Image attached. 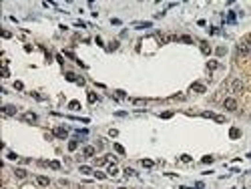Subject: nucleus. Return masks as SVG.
Listing matches in <instances>:
<instances>
[{"mask_svg": "<svg viewBox=\"0 0 251 189\" xmlns=\"http://www.w3.org/2000/svg\"><path fill=\"white\" fill-rule=\"evenodd\" d=\"M179 40L181 42H187V45H193V38H189V36H179Z\"/></svg>", "mask_w": 251, "mask_h": 189, "instance_id": "nucleus-28", "label": "nucleus"}, {"mask_svg": "<svg viewBox=\"0 0 251 189\" xmlns=\"http://www.w3.org/2000/svg\"><path fill=\"white\" fill-rule=\"evenodd\" d=\"M86 99H88V103H96V101H98V94H96V93H88V94H86Z\"/></svg>", "mask_w": 251, "mask_h": 189, "instance_id": "nucleus-22", "label": "nucleus"}, {"mask_svg": "<svg viewBox=\"0 0 251 189\" xmlns=\"http://www.w3.org/2000/svg\"><path fill=\"white\" fill-rule=\"evenodd\" d=\"M117 173H119V167H117L115 163H111V165H109V171H107V175H111V177H117Z\"/></svg>", "mask_w": 251, "mask_h": 189, "instance_id": "nucleus-15", "label": "nucleus"}, {"mask_svg": "<svg viewBox=\"0 0 251 189\" xmlns=\"http://www.w3.org/2000/svg\"><path fill=\"white\" fill-rule=\"evenodd\" d=\"M201 161H203V163H207V165H209V163H213V157H211V155H205V157H203V159H201Z\"/></svg>", "mask_w": 251, "mask_h": 189, "instance_id": "nucleus-34", "label": "nucleus"}, {"mask_svg": "<svg viewBox=\"0 0 251 189\" xmlns=\"http://www.w3.org/2000/svg\"><path fill=\"white\" fill-rule=\"evenodd\" d=\"M189 91H191V93H205L207 89H205V85H203V83H193Z\"/></svg>", "mask_w": 251, "mask_h": 189, "instance_id": "nucleus-9", "label": "nucleus"}, {"mask_svg": "<svg viewBox=\"0 0 251 189\" xmlns=\"http://www.w3.org/2000/svg\"><path fill=\"white\" fill-rule=\"evenodd\" d=\"M113 149H115L119 155H125V147H123V145H119V143H113Z\"/></svg>", "mask_w": 251, "mask_h": 189, "instance_id": "nucleus-19", "label": "nucleus"}, {"mask_svg": "<svg viewBox=\"0 0 251 189\" xmlns=\"http://www.w3.org/2000/svg\"><path fill=\"white\" fill-rule=\"evenodd\" d=\"M231 87H233V93H243V91H245V85H243L241 79H235V81L231 83Z\"/></svg>", "mask_w": 251, "mask_h": 189, "instance_id": "nucleus-7", "label": "nucleus"}, {"mask_svg": "<svg viewBox=\"0 0 251 189\" xmlns=\"http://www.w3.org/2000/svg\"><path fill=\"white\" fill-rule=\"evenodd\" d=\"M181 161L183 163H191V155H181Z\"/></svg>", "mask_w": 251, "mask_h": 189, "instance_id": "nucleus-37", "label": "nucleus"}, {"mask_svg": "<svg viewBox=\"0 0 251 189\" xmlns=\"http://www.w3.org/2000/svg\"><path fill=\"white\" fill-rule=\"evenodd\" d=\"M8 159H10V161H16V159H20V157H18L16 153H12V151H10V153H8Z\"/></svg>", "mask_w": 251, "mask_h": 189, "instance_id": "nucleus-36", "label": "nucleus"}, {"mask_svg": "<svg viewBox=\"0 0 251 189\" xmlns=\"http://www.w3.org/2000/svg\"><path fill=\"white\" fill-rule=\"evenodd\" d=\"M141 163H143V167H147V169H151V167H153V165H155V163H153V161H151V159H143V161H141Z\"/></svg>", "mask_w": 251, "mask_h": 189, "instance_id": "nucleus-24", "label": "nucleus"}, {"mask_svg": "<svg viewBox=\"0 0 251 189\" xmlns=\"http://www.w3.org/2000/svg\"><path fill=\"white\" fill-rule=\"evenodd\" d=\"M20 121H24V123H30V125H34V123L38 121V117H36V113H32V111H26V113H22V115H20Z\"/></svg>", "mask_w": 251, "mask_h": 189, "instance_id": "nucleus-1", "label": "nucleus"}, {"mask_svg": "<svg viewBox=\"0 0 251 189\" xmlns=\"http://www.w3.org/2000/svg\"><path fill=\"white\" fill-rule=\"evenodd\" d=\"M223 107H225L227 111H237V101H235L233 97H227V99L223 101Z\"/></svg>", "mask_w": 251, "mask_h": 189, "instance_id": "nucleus-4", "label": "nucleus"}, {"mask_svg": "<svg viewBox=\"0 0 251 189\" xmlns=\"http://www.w3.org/2000/svg\"><path fill=\"white\" fill-rule=\"evenodd\" d=\"M203 187H205L203 181H197V183H195V189H203Z\"/></svg>", "mask_w": 251, "mask_h": 189, "instance_id": "nucleus-41", "label": "nucleus"}, {"mask_svg": "<svg viewBox=\"0 0 251 189\" xmlns=\"http://www.w3.org/2000/svg\"><path fill=\"white\" fill-rule=\"evenodd\" d=\"M115 48H119V42H117V40H113V42L109 45V50H115Z\"/></svg>", "mask_w": 251, "mask_h": 189, "instance_id": "nucleus-38", "label": "nucleus"}, {"mask_svg": "<svg viewBox=\"0 0 251 189\" xmlns=\"http://www.w3.org/2000/svg\"><path fill=\"white\" fill-rule=\"evenodd\" d=\"M24 189H34V187H30V185H24Z\"/></svg>", "mask_w": 251, "mask_h": 189, "instance_id": "nucleus-43", "label": "nucleus"}, {"mask_svg": "<svg viewBox=\"0 0 251 189\" xmlns=\"http://www.w3.org/2000/svg\"><path fill=\"white\" fill-rule=\"evenodd\" d=\"M77 147H79V139H70L68 141V151H75Z\"/></svg>", "mask_w": 251, "mask_h": 189, "instance_id": "nucleus-20", "label": "nucleus"}, {"mask_svg": "<svg viewBox=\"0 0 251 189\" xmlns=\"http://www.w3.org/2000/svg\"><path fill=\"white\" fill-rule=\"evenodd\" d=\"M77 135L79 137H86L88 135V129H77Z\"/></svg>", "mask_w": 251, "mask_h": 189, "instance_id": "nucleus-27", "label": "nucleus"}, {"mask_svg": "<svg viewBox=\"0 0 251 189\" xmlns=\"http://www.w3.org/2000/svg\"><path fill=\"white\" fill-rule=\"evenodd\" d=\"M115 99H125V93H123V91H117V94H115Z\"/></svg>", "mask_w": 251, "mask_h": 189, "instance_id": "nucleus-39", "label": "nucleus"}, {"mask_svg": "<svg viewBox=\"0 0 251 189\" xmlns=\"http://www.w3.org/2000/svg\"><path fill=\"white\" fill-rule=\"evenodd\" d=\"M133 105H147L145 99H133Z\"/></svg>", "mask_w": 251, "mask_h": 189, "instance_id": "nucleus-31", "label": "nucleus"}, {"mask_svg": "<svg viewBox=\"0 0 251 189\" xmlns=\"http://www.w3.org/2000/svg\"><path fill=\"white\" fill-rule=\"evenodd\" d=\"M109 135H111V137H117V135H119V131H117V129H111V131H109Z\"/></svg>", "mask_w": 251, "mask_h": 189, "instance_id": "nucleus-40", "label": "nucleus"}, {"mask_svg": "<svg viewBox=\"0 0 251 189\" xmlns=\"http://www.w3.org/2000/svg\"><path fill=\"white\" fill-rule=\"evenodd\" d=\"M201 117H205V119H213V121H217V123H225V117H223V115H215V113H211V111L201 113Z\"/></svg>", "mask_w": 251, "mask_h": 189, "instance_id": "nucleus-3", "label": "nucleus"}, {"mask_svg": "<svg viewBox=\"0 0 251 189\" xmlns=\"http://www.w3.org/2000/svg\"><path fill=\"white\" fill-rule=\"evenodd\" d=\"M66 81H70V83H77L79 79H77V75H75V73H66Z\"/></svg>", "mask_w": 251, "mask_h": 189, "instance_id": "nucleus-23", "label": "nucleus"}, {"mask_svg": "<svg viewBox=\"0 0 251 189\" xmlns=\"http://www.w3.org/2000/svg\"><path fill=\"white\" fill-rule=\"evenodd\" d=\"M94 153H96V149H94L92 145H86V147L83 149V155H84V157H92Z\"/></svg>", "mask_w": 251, "mask_h": 189, "instance_id": "nucleus-13", "label": "nucleus"}, {"mask_svg": "<svg viewBox=\"0 0 251 189\" xmlns=\"http://www.w3.org/2000/svg\"><path fill=\"white\" fill-rule=\"evenodd\" d=\"M92 175H94L96 179H105V177H107V173H101V171H94Z\"/></svg>", "mask_w": 251, "mask_h": 189, "instance_id": "nucleus-32", "label": "nucleus"}, {"mask_svg": "<svg viewBox=\"0 0 251 189\" xmlns=\"http://www.w3.org/2000/svg\"><path fill=\"white\" fill-rule=\"evenodd\" d=\"M36 183H38L40 187H48V185H50V179L44 177V175H38V177H36Z\"/></svg>", "mask_w": 251, "mask_h": 189, "instance_id": "nucleus-11", "label": "nucleus"}, {"mask_svg": "<svg viewBox=\"0 0 251 189\" xmlns=\"http://www.w3.org/2000/svg\"><path fill=\"white\" fill-rule=\"evenodd\" d=\"M14 89H16V91H22V89H24V85H22L20 81H16V83H14Z\"/></svg>", "mask_w": 251, "mask_h": 189, "instance_id": "nucleus-35", "label": "nucleus"}, {"mask_svg": "<svg viewBox=\"0 0 251 189\" xmlns=\"http://www.w3.org/2000/svg\"><path fill=\"white\" fill-rule=\"evenodd\" d=\"M217 54H225V47H219V48H217Z\"/></svg>", "mask_w": 251, "mask_h": 189, "instance_id": "nucleus-42", "label": "nucleus"}, {"mask_svg": "<svg viewBox=\"0 0 251 189\" xmlns=\"http://www.w3.org/2000/svg\"><path fill=\"white\" fill-rule=\"evenodd\" d=\"M159 117H161V119H171V117H173V113H171V111H167V113H161Z\"/></svg>", "mask_w": 251, "mask_h": 189, "instance_id": "nucleus-33", "label": "nucleus"}, {"mask_svg": "<svg viewBox=\"0 0 251 189\" xmlns=\"http://www.w3.org/2000/svg\"><path fill=\"white\" fill-rule=\"evenodd\" d=\"M107 161H109V155H105V157H96V159H94V165H96V167H103V165H107Z\"/></svg>", "mask_w": 251, "mask_h": 189, "instance_id": "nucleus-14", "label": "nucleus"}, {"mask_svg": "<svg viewBox=\"0 0 251 189\" xmlns=\"http://www.w3.org/2000/svg\"><path fill=\"white\" fill-rule=\"evenodd\" d=\"M40 165H48L50 169H60V163L58 161H40Z\"/></svg>", "mask_w": 251, "mask_h": 189, "instance_id": "nucleus-16", "label": "nucleus"}, {"mask_svg": "<svg viewBox=\"0 0 251 189\" xmlns=\"http://www.w3.org/2000/svg\"><path fill=\"white\" fill-rule=\"evenodd\" d=\"M119 189H127V187H119Z\"/></svg>", "mask_w": 251, "mask_h": 189, "instance_id": "nucleus-44", "label": "nucleus"}, {"mask_svg": "<svg viewBox=\"0 0 251 189\" xmlns=\"http://www.w3.org/2000/svg\"><path fill=\"white\" fill-rule=\"evenodd\" d=\"M239 137H241V129L231 127V129H229V139H239Z\"/></svg>", "mask_w": 251, "mask_h": 189, "instance_id": "nucleus-12", "label": "nucleus"}, {"mask_svg": "<svg viewBox=\"0 0 251 189\" xmlns=\"http://www.w3.org/2000/svg\"><path fill=\"white\" fill-rule=\"evenodd\" d=\"M2 77H4V79H8V77H10V71H8V66H2Z\"/></svg>", "mask_w": 251, "mask_h": 189, "instance_id": "nucleus-30", "label": "nucleus"}, {"mask_svg": "<svg viewBox=\"0 0 251 189\" xmlns=\"http://www.w3.org/2000/svg\"><path fill=\"white\" fill-rule=\"evenodd\" d=\"M52 135L58 137V139H66V137H68V129H66V127H56V129L52 131Z\"/></svg>", "mask_w": 251, "mask_h": 189, "instance_id": "nucleus-6", "label": "nucleus"}, {"mask_svg": "<svg viewBox=\"0 0 251 189\" xmlns=\"http://www.w3.org/2000/svg\"><path fill=\"white\" fill-rule=\"evenodd\" d=\"M217 66H219V62H215V60H211V62H207V68H209V71H215Z\"/></svg>", "mask_w": 251, "mask_h": 189, "instance_id": "nucleus-26", "label": "nucleus"}, {"mask_svg": "<svg viewBox=\"0 0 251 189\" xmlns=\"http://www.w3.org/2000/svg\"><path fill=\"white\" fill-rule=\"evenodd\" d=\"M153 26V22H149V20H145V22H133V28H139V30H145V28H151Z\"/></svg>", "mask_w": 251, "mask_h": 189, "instance_id": "nucleus-8", "label": "nucleus"}, {"mask_svg": "<svg viewBox=\"0 0 251 189\" xmlns=\"http://www.w3.org/2000/svg\"><path fill=\"white\" fill-rule=\"evenodd\" d=\"M26 169H22V167H14V177H18V179H26Z\"/></svg>", "mask_w": 251, "mask_h": 189, "instance_id": "nucleus-10", "label": "nucleus"}, {"mask_svg": "<svg viewBox=\"0 0 251 189\" xmlns=\"http://www.w3.org/2000/svg\"><path fill=\"white\" fill-rule=\"evenodd\" d=\"M0 111H2V115H6V117H14V115L18 113V109H16L14 105H4Z\"/></svg>", "mask_w": 251, "mask_h": 189, "instance_id": "nucleus-5", "label": "nucleus"}, {"mask_svg": "<svg viewBox=\"0 0 251 189\" xmlns=\"http://www.w3.org/2000/svg\"><path fill=\"white\" fill-rule=\"evenodd\" d=\"M133 175H135V169L127 167V169H125V177H133Z\"/></svg>", "mask_w": 251, "mask_h": 189, "instance_id": "nucleus-29", "label": "nucleus"}, {"mask_svg": "<svg viewBox=\"0 0 251 189\" xmlns=\"http://www.w3.org/2000/svg\"><path fill=\"white\" fill-rule=\"evenodd\" d=\"M68 109H70V111H79V109H81V103H79V101H70V103H68Z\"/></svg>", "mask_w": 251, "mask_h": 189, "instance_id": "nucleus-18", "label": "nucleus"}, {"mask_svg": "<svg viewBox=\"0 0 251 189\" xmlns=\"http://www.w3.org/2000/svg\"><path fill=\"white\" fill-rule=\"evenodd\" d=\"M235 20H237V16H235V12L231 10V12L227 14V22H235Z\"/></svg>", "mask_w": 251, "mask_h": 189, "instance_id": "nucleus-25", "label": "nucleus"}, {"mask_svg": "<svg viewBox=\"0 0 251 189\" xmlns=\"http://www.w3.org/2000/svg\"><path fill=\"white\" fill-rule=\"evenodd\" d=\"M79 171H81L83 175H90V173H92V167H88V165H81Z\"/></svg>", "mask_w": 251, "mask_h": 189, "instance_id": "nucleus-17", "label": "nucleus"}, {"mask_svg": "<svg viewBox=\"0 0 251 189\" xmlns=\"http://www.w3.org/2000/svg\"><path fill=\"white\" fill-rule=\"evenodd\" d=\"M249 40H251V36H247L245 40H241V42L237 45V52H239V54H247V52L251 50V45H249Z\"/></svg>", "mask_w": 251, "mask_h": 189, "instance_id": "nucleus-2", "label": "nucleus"}, {"mask_svg": "<svg viewBox=\"0 0 251 189\" xmlns=\"http://www.w3.org/2000/svg\"><path fill=\"white\" fill-rule=\"evenodd\" d=\"M201 52H203V54H211V47L207 42H201Z\"/></svg>", "mask_w": 251, "mask_h": 189, "instance_id": "nucleus-21", "label": "nucleus"}]
</instances>
